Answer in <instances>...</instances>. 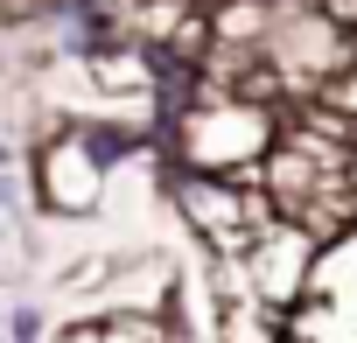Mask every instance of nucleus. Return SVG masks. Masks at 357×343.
Instances as JSON below:
<instances>
[{
	"label": "nucleus",
	"instance_id": "0eeeda50",
	"mask_svg": "<svg viewBox=\"0 0 357 343\" xmlns=\"http://www.w3.org/2000/svg\"><path fill=\"white\" fill-rule=\"evenodd\" d=\"M0 211H22V183H15V154L0 140Z\"/></svg>",
	"mask_w": 357,
	"mask_h": 343
},
{
	"label": "nucleus",
	"instance_id": "423d86ee",
	"mask_svg": "<svg viewBox=\"0 0 357 343\" xmlns=\"http://www.w3.org/2000/svg\"><path fill=\"white\" fill-rule=\"evenodd\" d=\"M322 105H329V112H343V119H357V63H350L336 84H322Z\"/></svg>",
	"mask_w": 357,
	"mask_h": 343
},
{
	"label": "nucleus",
	"instance_id": "7ed1b4c3",
	"mask_svg": "<svg viewBox=\"0 0 357 343\" xmlns=\"http://www.w3.org/2000/svg\"><path fill=\"white\" fill-rule=\"evenodd\" d=\"M315 259H322V238L301 231L294 218H280L273 231L252 238V252L238 259V273H245V294H252V301L294 315V308L308 301V287H315Z\"/></svg>",
	"mask_w": 357,
	"mask_h": 343
},
{
	"label": "nucleus",
	"instance_id": "6e6552de",
	"mask_svg": "<svg viewBox=\"0 0 357 343\" xmlns=\"http://www.w3.org/2000/svg\"><path fill=\"white\" fill-rule=\"evenodd\" d=\"M322 15H329L343 36H357V0H322Z\"/></svg>",
	"mask_w": 357,
	"mask_h": 343
},
{
	"label": "nucleus",
	"instance_id": "f03ea898",
	"mask_svg": "<svg viewBox=\"0 0 357 343\" xmlns=\"http://www.w3.org/2000/svg\"><path fill=\"white\" fill-rule=\"evenodd\" d=\"M105 190H112V168L91 147L84 119H63V126H50L36 140V154H29V197L50 218H91L105 204Z\"/></svg>",
	"mask_w": 357,
	"mask_h": 343
},
{
	"label": "nucleus",
	"instance_id": "39448f33",
	"mask_svg": "<svg viewBox=\"0 0 357 343\" xmlns=\"http://www.w3.org/2000/svg\"><path fill=\"white\" fill-rule=\"evenodd\" d=\"M8 343H43V308L36 301H15L8 308Z\"/></svg>",
	"mask_w": 357,
	"mask_h": 343
},
{
	"label": "nucleus",
	"instance_id": "1a4fd4ad",
	"mask_svg": "<svg viewBox=\"0 0 357 343\" xmlns=\"http://www.w3.org/2000/svg\"><path fill=\"white\" fill-rule=\"evenodd\" d=\"M350 190H357V147H350Z\"/></svg>",
	"mask_w": 357,
	"mask_h": 343
},
{
	"label": "nucleus",
	"instance_id": "20e7f679",
	"mask_svg": "<svg viewBox=\"0 0 357 343\" xmlns=\"http://www.w3.org/2000/svg\"><path fill=\"white\" fill-rule=\"evenodd\" d=\"M211 336L218 343H287V315L252 294H225L211 301Z\"/></svg>",
	"mask_w": 357,
	"mask_h": 343
},
{
	"label": "nucleus",
	"instance_id": "f257e3e1",
	"mask_svg": "<svg viewBox=\"0 0 357 343\" xmlns=\"http://www.w3.org/2000/svg\"><path fill=\"white\" fill-rule=\"evenodd\" d=\"M280 147V112L259 105V98H238V91H218L204 84V98L161 126V168H204V176H238V183H259V161Z\"/></svg>",
	"mask_w": 357,
	"mask_h": 343
},
{
	"label": "nucleus",
	"instance_id": "9d476101",
	"mask_svg": "<svg viewBox=\"0 0 357 343\" xmlns=\"http://www.w3.org/2000/svg\"><path fill=\"white\" fill-rule=\"evenodd\" d=\"M0 245H8V224H0Z\"/></svg>",
	"mask_w": 357,
	"mask_h": 343
}]
</instances>
